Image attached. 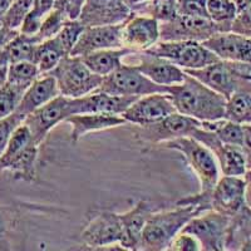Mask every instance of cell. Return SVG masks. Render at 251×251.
<instances>
[{"mask_svg":"<svg viewBox=\"0 0 251 251\" xmlns=\"http://www.w3.org/2000/svg\"><path fill=\"white\" fill-rule=\"evenodd\" d=\"M167 93L178 113L201 122L225 118L227 100L187 73L182 83L169 86Z\"/></svg>","mask_w":251,"mask_h":251,"instance_id":"cell-1","label":"cell"},{"mask_svg":"<svg viewBox=\"0 0 251 251\" xmlns=\"http://www.w3.org/2000/svg\"><path fill=\"white\" fill-rule=\"evenodd\" d=\"M208 211L200 203H178L175 210L152 214L146 224L141 239L140 250H169L175 237L186 224L201 212Z\"/></svg>","mask_w":251,"mask_h":251,"instance_id":"cell-2","label":"cell"},{"mask_svg":"<svg viewBox=\"0 0 251 251\" xmlns=\"http://www.w3.org/2000/svg\"><path fill=\"white\" fill-rule=\"evenodd\" d=\"M226 100L239 91L251 89V64L220 59L200 69H183Z\"/></svg>","mask_w":251,"mask_h":251,"instance_id":"cell-3","label":"cell"},{"mask_svg":"<svg viewBox=\"0 0 251 251\" xmlns=\"http://www.w3.org/2000/svg\"><path fill=\"white\" fill-rule=\"evenodd\" d=\"M47 75V73H46ZM48 75L57 80L60 96L68 98L83 97L100 88L103 75L94 73L80 57L67 55Z\"/></svg>","mask_w":251,"mask_h":251,"instance_id":"cell-4","label":"cell"},{"mask_svg":"<svg viewBox=\"0 0 251 251\" xmlns=\"http://www.w3.org/2000/svg\"><path fill=\"white\" fill-rule=\"evenodd\" d=\"M163 146L166 149L180 151L200 180V194H211L219 181V167L215 154L194 137L176 138L167 141Z\"/></svg>","mask_w":251,"mask_h":251,"instance_id":"cell-5","label":"cell"},{"mask_svg":"<svg viewBox=\"0 0 251 251\" xmlns=\"http://www.w3.org/2000/svg\"><path fill=\"white\" fill-rule=\"evenodd\" d=\"M145 51L165 58L182 69H200L220 60V58L202 43L194 40L160 42Z\"/></svg>","mask_w":251,"mask_h":251,"instance_id":"cell-6","label":"cell"},{"mask_svg":"<svg viewBox=\"0 0 251 251\" xmlns=\"http://www.w3.org/2000/svg\"><path fill=\"white\" fill-rule=\"evenodd\" d=\"M98 91L112 96H138L167 93L169 87L157 84L153 80L142 75L134 66L123 64L118 69L103 77Z\"/></svg>","mask_w":251,"mask_h":251,"instance_id":"cell-7","label":"cell"},{"mask_svg":"<svg viewBox=\"0 0 251 251\" xmlns=\"http://www.w3.org/2000/svg\"><path fill=\"white\" fill-rule=\"evenodd\" d=\"M219 31L221 26L211 18L177 14L172 20L160 24V39L161 42L194 40L202 43Z\"/></svg>","mask_w":251,"mask_h":251,"instance_id":"cell-8","label":"cell"},{"mask_svg":"<svg viewBox=\"0 0 251 251\" xmlns=\"http://www.w3.org/2000/svg\"><path fill=\"white\" fill-rule=\"evenodd\" d=\"M199 127H201V121L176 112L157 122L140 125L134 129V134L143 143H161L181 137H191Z\"/></svg>","mask_w":251,"mask_h":251,"instance_id":"cell-9","label":"cell"},{"mask_svg":"<svg viewBox=\"0 0 251 251\" xmlns=\"http://www.w3.org/2000/svg\"><path fill=\"white\" fill-rule=\"evenodd\" d=\"M232 217L220 212L208 210L207 214L201 217H194L186 224L181 232L191 234L200 241L202 250L219 251L226 246L228 230L231 226Z\"/></svg>","mask_w":251,"mask_h":251,"instance_id":"cell-10","label":"cell"},{"mask_svg":"<svg viewBox=\"0 0 251 251\" xmlns=\"http://www.w3.org/2000/svg\"><path fill=\"white\" fill-rule=\"evenodd\" d=\"M71 116V98L59 94L54 100H51L50 102L46 103L44 106L26 116L24 123L30 129L34 142L40 146L46 140L49 132L54 128L58 123L66 121Z\"/></svg>","mask_w":251,"mask_h":251,"instance_id":"cell-11","label":"cell"},{"mask_svg":"<svg viewBox=\"0 0 251 251\" xmlns=\"http://www.w3.org/2000/svg\"><path fill=\"white\" fill-rule=\"evenodd\" d=\"M191 137L206 146L217 158L221 171L225 176H244L248 170L246 157L243 150L237 146L226 145L217 137L215 132L199 127L194 131Z\"/></svg>","mask_w":251,"mask_h":251,"instance_id":"cell-12","label":"cell"},{"mask_svg":"<svg viewBox=\"0 0 251 251\" xmlns=\"http://www.w3.org/2000/svg\"><path fill=\"white\" fill-rule=\"evenodd\" d=\"M83 243L88 248H102L120 243L122 237V223L120 214L108 210L94 211L80 234Z\"/></svg>","mask_w":251,"mask_h":251,"instance_id":"cell-13","label":"cell"},{"mask_svg":"<svg viewBox=\"0 0 251 251\" xmlns=\"http://www.w3.org/2000/svg\"><path fill=\"white\" fill-rule=\"evenodd\" d=\"M211 210L234 217L246 207L245 180L241 176H224L210 194Z\"/></svg>","mask_w":251,"mask_h":251,"instance_id":"cell-14","label":"cell"},{"mask_svg":"<svg viewBox=\"0 0 251 251\" xmlns=\"http://www.w3.org/2000/svg\"><path fill=\"white\" fill-rule=\"evenodd\" d=\"M177 109L169 93L147 94L138 98L122 113L127 122L149 125L176 113Z\"/></svg>","mask_w":251,"mask_h":251,"instance_id":"cell-15","label":"cell"},{"mask_svg":"<svg viewBox=\"0 0 251 251\" xmlns=\"http://www.w3.org/2000/svg\"><path fill=\"white\" fill-rule=\"evenodd\" d=\"M126 23L127 22L112 24V25L87 26L69 55L82 57L92 51L103 50V49L123 48L122 33Z\"/></svg>","mask_w":251,"mask_h":251,"instance_id":"cell-16","label":"cell"},{"mask_svg":"<svg viewBox=\"0 0 251 251\" xmlns=\"http://www.w3.org/2000/svg\"><path fill=\"white\" fill-rule=\"evenodd\" d=\"M133 15L126 0H87L79 20L86 26L112 25L127 22Z\"/></svg>","mask_w":251,"mask_h":251,"instance_id":"cell-17","label":"cell"},{"mask_svg":"<svg viewBox=\"0 0 251 251\" xmlns=\"http://www.w3.org/2000/svg\"><path fill=\"white\" fill-rule=\"evenodd\" d=\"M138 98V96H112L96 89L83 97L71 98L72 116L79 113L122 114Z\"/></svg>","mask_w":251,"mask_h":251,"instance_id":"cell-18","label":"cell"},{"mask_svg":"<svg viewBox=\"0 0 251 251\" xmlns=\"http://www.w3.org/2000/svg\"><path fill=\"white\" fill-rule=\"evenodd\" d=\"M220 59L251 64V38L234 31H219L202 42Z\"/></svg>","mask_w":251,"mask_h":251,"instance_id":"cell-19","label":"cell"},{"mask_svg":"<svg viewBox=\"0 0 251 251\" xmlns=\"http://www.w3.org/2000/svg\"><path fill=\"white\" fill-rule=\"evenodd\" d=\"M138 63L136 68L146 77L161 86H174L185 80L186 73L182 68L177 67L165 58L152 55L147 51H136Z\"/></svg>","mask_w":251,"mask_h":251,"instance_id":"cell-20","label":"cell"},{"mask_svg":"<svg viewBox=\"0 0 251 251\" xmlns=\"http://www.w3.org/2000/svg\"><path fill=\"white\" fill-rule=\"evenodd\" d=\"M123 47L134 51L151 48L160 39V24L152 17H133L127 20L122 33Z\"/></svg>","mask_w":251,"mask_h":251,"instance_id":"cell-21","label":"cell"},{"mask_svg":"<svg viewBox=\"0 0 251 251\" xmlns=\"http://www.w3.org/2000/svg\"><path fill=\"white\" fill-rule=\"evenodd\" d=\"M153 214L152 205L147 201H140L126 214H120L122 223V237L120 245L127 250H140L141 239L146 224Z\"/></svg>","mask_w":251,"mask_h":251,"instance_id":"cell-22","label":"cell"},{"mask_svg":"<svg viewBox=\"0 0 251 251\" xmlns=\"http://www.w3.org/2000/svg\"><path fill=\"white\" fill-rule=\"evenodd\" d=\"M64 122L69 123L72 127V142H78L83 136L91 132L100 129L112 128L127 123L122 114L116 113H79L73 114Z\"/></svg>","mask_w":251,"mask_h":251,"instance_id":"cell-23","label":"cell"},{"mask_svg":"<svg viewBox=\"0 0 251 251\" xmlns=\"http://www.w3.org/2000/svg\"><path fill=\"white\" fill-rule=\"evenodd\" d=\"M59 94V88H58L55 78L47 73V75H43V77L35 79L26 88L18 106L17 112L26 117L38 108L44 106L46 103L54 100Z\"/></svg>","mask_w":251,"mask_h":251,"instance_id":"cell-24","label":"cell"},{"mask_svg":"<svg viewBox=\"0 0 251 251\" xmlns=\"http://www.w3.org/2000/svg\"><path fill=\"white\" fill-rule=\"evenodd\" d=\"M134 53L136 51L132 49L123 47V48L117 49H103V50L92 51L89 54L82 55L80 58L91 71L104 77L123 66V58L129 54H134Z\"/></svg>","mask_w":251,"mask_h":251,"instance_id":"cell-25","label":"cell"},{"mask_svg":"<svg viewBox=\"0 0 251 251\" xmlns=\"http://www.w3.org/2000/svg\"><path fill=\"white\" fill-rule=\"evenodd\" d=\"M39 146L30 143L25 150L13 158L6 165L4 171H10L15 180L33 182L37 178V160Z\"/></svg>","mask_w":251,"mask_h":251,"instance_id":"cell-26","label":"cell"},{"mask_svg":"<svg viewBox=\"0 0 251 251\" xmlns=\"http://www.w3.org/2000/svg\"><path fill=\"white\" fill-rule=\"evenodd\" d=\"M67 55L69 54H67L66 50L63 49V47L54 37L38 44L34 51L33 62L38 66L40 73L46 75V73L53 71L58 66V63Z\"/></svg>","mask_w":251,"mask_h":251,"instance_id":"cell-27","label":"cell"},{"mask_svg":"<svg viewBox=\"0 0 251 251\" xmlns=\"http://www.w3.org/2000/svg\"><path fill=\"white\" fill-rule=\"evenodd\" d=\"M39 43H42L39 38L35 34H24L19 31L3 49L8 58L9 63L22 62V60H31L34 57L35 48Z\"/></svg>","mask_w":251,"mask_h":251,"instance_id":"cell-28","label":"cell"},{"mask_svg":"<svg viewBox=\"0 0 251 251\" xmlns=\"http://www.w3.org/2000/svg\"><path fill=\"white\" fill-rule=\"evenodd\" d=\"M225 118L240 125L251 123V89L239 91L228 98Z\"/></svg>","mask_w":251,"mask_h":251,"instance_id":"cell-29","label":"cell"},{"mask_svg":"<svg viewBox=\"0 0 251 251\" xmlns=\"http://www.w3.org/2000/svg\"><path fill=\"white\" fill-rule=\"evenodd\" d=\"M208 17L221 26V31H231L232 22L237 15L234 0H207Z\"/></svg>","mask_w":251,"mask_h":251,"instance_id":"cell-30","label":"cell"},{"mask_svg":"<svg viewBox=\"0 0 251 251\" xmlns=\"http://www.w3.org/2000/svg\"><path fill=\"white\" fill-rule=\"evenodd\" d=\"M33 142H34V140H33L30 129H29V127L25 123H23V125L20 126L19 128L14 132V134H13L10 141H9L8 146L5 147L4 152L0 154V171H4L6 165H8L17 154H19L20 152L23 151V150H25L26 147Z\"/></svg>","mask_w":251,"mask_h":251,"instance_id":"cell-31","label":"cell"},{"mask_svg":"<svg viewBox=\"0 0 251 251\" xmlns=\"http://www.w3.org/2000/svg\"><path fill=\"white\" fill-rule=\"evenodd\" d=\"M54 5L55 0H34L30 12L20 26V31L24 34H37L44 18L54 9Z\"/></svg>","mask_w":251,"mask_h":251,"instance_id":"cell-32","label":"cell"},{"mask_svg":"<svg viewBox=\"0 0 251 251\" xmlns=\"http://www.w3.org/2000/svg\"><path fill=\"white\" fill-rule=\"evenodd\" d=\"M42 75L39 68L31 60H22L9 64L8 82L29 87L31 83Z\"/></svg>","mask_w":251,"mask_h":251,"instance_id":"cell-33","label":"cell"},{"mask_svg":"<svg viewBox=\"0 0 251 251\" xmlns=\"http://www.w3.org/2000/svg\"><path fill=\"white\" fill-rule=\"evenodd\" d=\"M28 87L6 82L0 87V120L14 113Z\"/></svg>","mask_w":251,"mask_h":251,"instance_id":"cell-34","label":"cell"},{"mask_svg":"<svg viewBox=\"0 0 251 251\" xmlns=\"http://www.w3.org/2000/svg\"><path fill=\"white\" fill-rule=\"evenodd\" d=\"M18 225V216L15 210L9 206L0 205V250L12 249L13 234Z\"/></svg>","mask_w":251,"mask_h":251,"instance_id":"cell-35","label":"cell"},{"mask_svg":"<svg viewBox=\"0 0 251 251\" xmlns=\"http://www.w3.org/2000/svg\"><path fill=\"white\" fill-rule=\"evenodd\" d=\"M87 26L80 22L79 19L67 20L60 31L55 35V39L60 43L67 54H71L72 49L75 48V43L78 42L82 33L86 30Z\"/></svg>","mask_w":251,"mask_h":251,"instance_id":"cell-36","label":"cell"},{"mask_svg":"<svg viewBox=\"0 0 251 251\" xmlns=\"http://www.w3.org/2000/svg\"><path fill=\"white\" fill-rule=\"evenodd\" d=\"M67 20H68V18H67L66 12L54 8L44 18L43 23L40 25V29L38 30V33L35 35L39 38L40 42L48 40L50 38H54L59 33L60 29L63 28V25H64Z\"/></svg>","mask_w":251,"mask_h":251,"instance_id":"cell-37","label":"cell"},{"mask_svg":"<svg viewBox=\"0 0 251 251\" xmlns=\"http://www.w3.org/2000/svg\"><path fill=\"white\" fill-rule=\"evenodd\" d=\"M33 1L34 0H14L12 1V5L8 9L3 19V25H5L6 28L14 29V30H20V26L33 6Z\"/></svg>","mask_w":251,"mask_h":251,"instance_id":"cell-38","label":"cell"},{"mask_svg":"<svg viewBox=\"0 0 251 251\" xmlns=\"http://www.w3.org/2000/svg\"><path fill=\"white\" fill-rule=\"evenodd\" d=\"M24 121L25 116L17 111L0 120V154L3 153L14 132L23 125Z\"/></svg>","mask_w":251,"mask_h":251,"instance_id":"cell-39","label":"cell"},{"mask_svg":"<svg viewBox=\"0 0 251 251\" xmlns=\"http://www.w3.org/2000/svg\"><path fill=\"white\" fill-rule=\"evenodd\" d=\"M145 12L158 22H169L178 14L177 0H152Z\"/></svg>","mask_w":251,"mask_h":251,"instance_id":"cell-40","label":"cell"},{"mask_svg":"<svg viewBox=\"0 0 251 251\" xmlns=\"http://www.w3.org/2000/svg\"><path fill=\"white\" fill-rule=\"evenodd\" d=\"M231 31L251 38V4L237 13L236 18L232 22Z\"/></svg>","mask_w":251,"mask_h":251,"instance_id":"cell-41","label":"cell"},{"mask_svg":"<svg viewBox=\"0 0 251 251\" xmlns=\"http://www.w3.org/2000/svg\"><path fill=\"white\" fill-rule=\"evenodd\" d=\"M200 241L191 234L180 232L172 241L169 250L177 251H197L200 250Z\"/></svg>","mask_w":251,"mask_h":251,"instance_id":"cell-42","label":"cell"},{"mask_svg":"<svg viewBox=\"0 0 251 251\" xmlns=\"http://www.w3.org/2000/svg\"><path fill=\"white\" fill-rule=\"evenodd\" d=\"M87 0H67L66 14L69 20L79 19L80 13H82L83 5L86 4Z\"/></svg>","mask_w":251,"mask_h":251,"instance_id":"cell-43","label":"cell"},{"mask_svg":"<svg viewBox=\"0 0 251 251\" xmlns=\"http://www.w3.org/2000/svg\"><path fill=\"white\" fill-rule=\"evenodd\" d=\"M244 154L246 157V162L251 160V123L243 125V146H241Z\"/></svg>","mask_w":251,"mask_h":251,"instance_id":"cell-44","label":"cell"},{"mask_svg":"<svg viewBox=\"0 0 251 251\" xmlns=\"http://www.w3.org/2000/svg\"><path fill=\"white\" fill-rule=\"evenodd\" d=\"M20 30H14V29L6 28L5 25H0V49L4 48L6 44L13 39L17 34H19Z\"/></svg>","mask_w":251,"mask_h":251,"instance_id":"cell-45","label":"cell"},{"mask_svg":"<svg viewBox=\"0 0 251 251\" xmlns=\"http://www.w3.org/2000/svg\"><path fill=\"white\" fill-rule=\"evenodd\" d=\"M9 60L6 58L3 49H0V87H3L8 82V69H9Z\"/></svg>","mask_w":251,"mask_h":251,"instance_id":"cell-46","label":"cell"},{"mask_svg":"<svg viewBox=\"0 0 251 251\" xmlns=\"http://www.w3.org/2000/svg\"><path fill=\"white\" fill-rule=\"evenodd\" d=\"M244 180H245V203L249 208H251V170H246Z\"/></svg>","mask_w":251,"mask_h":251,"instance_id":"cell-47","label":"cell"},{"mask_svg":"<svg viewBox=\"0 0 251 251\" xmlns=\"http://www.w3.org/2000/svg\"><path fill=\"white\" fill-rule=\"evenodd\" d=\"M10 5H12V0H0V25L3 24V19Z\"/></svg>","mask_w":251,"mask_h":251,"instance_id":"cell-48","label":"cell"},{"mask_svg":"<svg viewBox=\"0 0 251 251\" xmlns=\"http://www.w3.org/2000/svg\"><path fill=\"white\" fill-rule=\"evenodd\" d=\"M235 4H236V8H237V13L244 10L249 4H251V0H234Z\"/></svg>","mask_w":251,"mask_h":251,"instance_id":"cell-49","label":"cell"},{"mask_svg":"<svg viewBox=\"0 0 251 251\" xmlns=\"http://www.w3.org/2000/svg\"><path fill=\"white\" fill-rule=\"evenodd\" d=\"M66 5L67 0H55V9H60V10H64V12H66Z\"/></svg>","mask_w":251,"mask_h":251,"instance_id":"cell-50","label":"cell"},{"mask_svg":"<svg viewBox=\"0 0 251 251\" xmlns=\"http://www.w3.org/2000/svg\"><path fill=\"white\" fill-rule=\"evenodd\" d=\"M246 214H248V217H249V220H250V223H251V208H249L248 206H246Z\"/></svg>","mask_w":251,"mask_h":251,"instance_id":"cell-51","label":"cell"},{"mask_svg":"<svg viewBox=\"0 0 251 251\" xmlns=\"http://www.w3.org/2000/svg\"><path fill=\"white\" fill-rule=\"evenodd\" d=\"M132 3H142V1H147V0H131Z\"/></svg>","mask_w":251,"mask_h":251,"instance_id":"cell-52","label":"cell"},{"mask_svg":"<svg viewBox=\"0 0 251 251\" xmlns=\"http://www.w3.org/2000/svg\"><path fill=\"white\" fill-rule=\"evenodd\" d=\"M12 1H14V0H12Z\"/></svg>","mask_w":251,"mask_h":251,"instance_id":"cell-53","label":"cell"}]
</instances>
